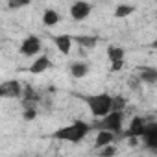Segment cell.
<instances>
[{
  "label": "cell",
  "mask_w": 157,
  "mask_h": 157,
  "mask_svg": "<svg viewBox=\"0 0 157 157\" xmlns=\"http://www.w3.org/2000/svg\"><path fill=\"white\" fill-rule=\"evenodd\" d=\"M139 78H140V82H144V83H157V68L142 67L140 72H139Z\"/></svg>",
  "instance_id": "obj_12"
},
{
  "label": "cell",
  "mask_w": 157,
  "mask_h": 157,
  "mask_svg": "<svg viewBox=\"0 0 157 157\" xmlns=\"http://www.w3.org/2000/svg\"><path fill=\"white\" fill-rule=\"evenodd\" d=\"M22 89H21V83L19 82H4L2 87H0V94L6 96V98H15V96H21Z\"/></svg>",
  "instance_id": "obj_8"
},
{
  "label": "cell",
  "mask_w": 157,
  "mask_h": 157,
  "mask_svg": "<svg viewBox=\"0 0 157 157\" xmlns=\"http://www.w3.org/2000/svg\"><path fill=\"white\" fill-rule=\"evenodd\" d=\"M54 43H56V46L59 48V52H61L63 56H67V54L70 52V46H72V37H70L68 33H61V35H56V37H54Z\"/></svg>",
  "instance_id": "obj_9"
},
{
  "label": "cell",
  "mask_w": 157,
  "mask_h": 157,
  "mask_svg": "<svg viewBox=\"0 0 157 157\" xmlns=\"http://www.w3.org/2000/svg\"><path fill=\"white\" fill-rule=\"evenodd\" d=\"M28 4H30V0H8L10 10H21V8H24Z\"/></svg>",
  "instance_id": "obj_19"
},
{
  "label": "cell",
  "mask_w": 157,
  "mask_h": 157,
  "mask_svg": "<svg viewBox=\"0 0 157 157\" xmlns=\"http://www.w3.org/2000/svg\"><path fill=\"white\" fill-rule=\"evenodd\" d=\"M124 105H126V100H124L122 96L113 98V109H117V111H124Z\"/></svg>",
  "instance_id": "obj_20"
},
{
  "label": "cell",
  "mask_w": 157,
  "mask_h": 157,
  "mask_svg": "<svg viewBox=\"0 0 157 157\" xmlns=\"http://www.w3.org/2000/svg\"><path fill=\"white\" fill-rule=\"evenodd\" d=\"M100 150H102V151H100L102 155H115V153H117V150H115L111 144H107V146H104V148H100Z\"/></svg>",
  "instance_id": "obj_23"
},
{
  "label": "cell",
  "mask_w": 157,
  "mask_h": 157,
  "mask_svg": "<svg viewBox=\"0 0 157 157\" xmlns=\"http://www.w3.org/2000/svg\"><path fill=\"white\" fill-rule=\"evenodd\" d=\"M91 129H93V126H89L87 122H83V120H74L72 124L56 129L52 133V139L67 140V142H82Z\"/></svg>",
  "instance_id": "obj_1"
},
{
  "label": "cell",
  "mask_w": 157,
  "mask_h": 157,
  "mask_svg": "<svg viewBox=\"0 0 157 157\" xmlns=\"http://www.w3.org/2000/svg\"><path fill=\"white\" fill-rule=\"evenodd\" d=\"M133 11H135L133 6H129V4H120V6H117V10H115V17H117V19H124V17L131 15Z\"/></svg>",
  "instance_id": "obj_16"
},
{
  "label": "cell",
  "mask_w": 157,
  "mask_h": 157,
  "mask_svg": "<svg viewBox=\"0 0 157 157\" xmlns=\"http://www.w3.org/2000/svg\"><path fill=\"white\" fill-rule=\"evenodd\" d=\"M85 102H87L91 113H93L96 118H102V117H105L107 113L113 111V96H109L107 93H100V94L87 96Z\"/></svg>",
  "instance_id": "obj_2"
},
{
  "label": "cell",
  "mask_w": 157,
  "mask_h": 157,
  "mask_svg": "<svg viewBox=\"0 0 157 157\" xmlns=\"http://www.w3.org/2000/svg\"><path fill=\"white\" fill-rule=\"evenodd\" d=\"M87 72H89V65L83 63V61H74V63L70 65V74H72L74 78H85Z\"/></svg>",
  "instance_id": "obj_13"
},
{
  "label": "cell",
  "mask_w": 157,
  "mask_h": 157,
  "mask_svg": "<svg viewBox=\"0 0 157 157\" xmlns=\"http://www.w3.org/2000/svg\"><path fill=\"white\" fill-rule=\"evenodd\" d=\"M94 128H98V129H109V131L120 135L122 133V111L113 109L111 113H107L105 117H102V120L96 122Z\"/></svg>",
  "instance_id": "obj_3"
},
{
  "label": "cell",
  "mask_w": 157,
  "mask_h": 157,
  "mask_svg": "<svg viewBox=\"0 0 157 157\" xmlns=\"http://www.w3.org/2000/svg\"><path fill=\"white\" fill-rule=\"evenodd\" d=\"M144 128H146V124H144V120L140 118V117H133V120L129 122V126H128V129L124 131V137H137V139H140L142 137V133H144Z\"/></svg>",
  "instance_id": "obj_7"
},
{
  "label": "cell",
  "mask_w": 157,
  "mask_h": 157,
  "mask_svg": "<svg viewBox=\"0 0 157 157\" xmlns=\"http://www.w3.org/2000/svg\"><path fill=\"white\" fill-rule=\"evenodd\" d=\"M142 142L148 150L151 151H157V122H150L146 124L144 128V133H142Z\"/></svg>",
  "instance_id": "obj_4"
},
{
  "label": "cell",
  "mask_w": 157,
  "mask_h": 157,
  "mask_svg": "<svg viewBox=\"0 0 157 157\" xmlns=\"http://www.w3.org/2000/svg\"><path fill=\"white\" fill-rule=\"evenodd\" d=\"M74 41L82 48H94L96 43H98V39L94 35H80V37H74Z\"/></svg>",
  "instance_id": "obj_15"
},
{
  "label": "cell",
  "mask_w": 157,
  "mask_h": 157,
  "mask_svg": "<svg viewBox=\"0 0 157 157\" xmlns=\"http://www.w3.org/2000/svg\"><path fill=\"white\" fill-rule=\"evenodd\" d=\"M35 102H39V96L33 93V89H26V94H24V100H22V104H24V107H33V104Z\"/></svg>",
  "instance_id": "obj_18"
},
{
  "label": "cell",
  "mask_w": 157,
  "mask_h": 157,
  "mask_svg": "<svg viewBox=\"0 0 157 157\" xmlns=\"http://www.w3.org/2000/svg\"><path fill=\"white\" fill-rule=\"evenodd\" d=\"M122 67H124V59L111 61V72H118V70H122Z\"/></svg>",
  "instance_id": "obj_22"
},
{
  "label": "cell",
  "mask_w": 157,
  "mask_h": 157,
  "mask_svg": "<svg viewBox=\"0 0 157 157\" xmlns=\"http://www.w3.org/2000/svg\"><path fill=\"white\" fill-rule=\"evenodd\" d=\"M48 68H50V59H48V56H39V57L32 63L30 72H32V74H41V72H44V70H48Z\"/></svg>",
  "instance_id": "obj_11"
},
{
  "label": "cell",
  "mask_w": 157,
  "mask_h": 157,
  "mask_svg": "<svg viewBox=\"0 0 157 157\" xmlns=\"http://www.w3.org/2000/svg\"><path fill=\"white\" fill-rule=\"evenodd\" d=\"M59 13L56 11V10H46L44 11V15H43V24L46 26V28H52V26H56L57 22H59Z\"/></svg>",
  "instance_id": "obj_14"
},
{
  "label": "cell",
  "mask_w": 157,
  "mask_h": 157,
  "mask_svg": "<svg viewBox=\"0 0 157 157\" xmlns=\"http://www.w3.org/2000/svg\"><path fill=\"white\" fill-rule=\"evenodd\" d=\"M24 120H33L35 117H37V111L33 109V107H24Z\"/></svg>",
  "instance_id": "obj_21"
},
{
  "label": "cell",
  "mask_w": 157,
  "mask_h": 157,
  "mask_svg": "<svg viewBox=\"0 0 157 157\" xmlns=\"http://www.w3.org/2000/svg\"><path fill=\"white\" fill-rule=\"evenodd\" d=\"M115 137H118V135H117V133H113V131H109V129H100V131H98V135H96V142H94V146L100 150V148H104V146L111 144V142L115 140Z\"/></svg>",
  "instance_id": "obj_10"
},
{
  "label": "cell",
  "mask_w": 157,
  "mask_h": 157,
  "mask_svg": "<svg viewBox=\"0 0 157 157\" xmlns=\"http://www.w3.org/2000/svg\"><path fill=\"white\" fill-rule=\"evenodd\" d=\"M107 57H109L111 61L124 59V48H120V46H109V48H107Z\"/></svg>",
  "instance_id": "obj_17"
},
{
  "label": "cell",
  "mask_w": 157,
  "mask_h": 157,
  "mask_svg": "<svg viewBox=\"0 0 157 157\" xmlns=\"http://www.w3.org/2000/svg\"><path fill=\"white\" fill-rule=\"evenodd\" d=\"M129 87H131V89H137V87H139L137 80H129Z\"/></svg>",
  "instance_id": "obj_24"
},
{
  "label": "cell",
  "mask_w": 157,
  "mask_h": 157,
  "mask_svg": "<svg viewBox=\"0 0 157 157\" xmlns=\"http://www.w3.org/2000/svg\"><path fill=\"white\" fill-rule=\"evenodd\" d=\"M150 46H151V48H155V50H157V39H155V41H153V43H151V44H150Z\"/></svg>",
  "instance_id": "obj_25"
},
{
  "label": "cell",
  "mask_w": 157,
  "mask_h": 157,
  "mask_svg": "<svg viewBox=\"0 0 157 157\" xmlns=\"http://www.w3.org/2000/svg\"><path fill=\"white\" fill-rule=\"evenodd\" d=\"M39 50H41V41H39L37 35H28V37L22 41V44H21V54L26 56V57L35 56Z\"/></svg>",
  "instance_id": "obj_6"
},
{
  "label": "cell",
  "mask_w": 157,
  "mask_h": 157,
  "mask_svg": "<svg viewBox=\"0 0 157 157\" xmlns=\"http://www.w3.org/2000/svg\"><path fill=\"white\" fill-rule=\"evenodd\" d=\"M91 10H93V6H91L89 2L78 0V2H74L72 8H70V17H72L74 21H83V19H87V17L91 15Z\"/></svg>",
  "instance_id": "obj_5"
}]
</instances>
